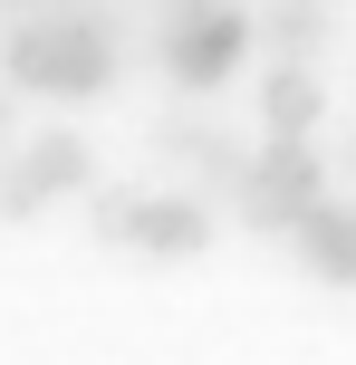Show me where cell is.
Masks as SVG:
<instances>
[{
	"mask_svg": "<svg viewBox=\"0 0 356 365\" xmlns=\"http://www.w3.org/2000/svg\"><path fill=\"white\" fill-rule=\"evenodd\" d=\"M260 115H270V135H308L318 125V77H308V58H280V68L260 77Z\"/></svg>",
	"mask_w": 356,
	"mask_h": 365,
	"instance_id": "obj_7",
	"label": "cell"
},
{
	"mask_svg": "<svg viewBox=\"0 0 356 365\" xmlns=\"http://www.w3.org/2000/svg\"><path fill=\"white\" fill-rule=\"evenodd\" d=\"M318 29H327L318 0H280V10H270V48H280V58H308V48H318Z\"/></svg>",
	"mask_w": 356,
	"mask_h": 365,
	"instance_id": "obj_8",
	"label": "cell"
},
{
	"mask_svg": "<svg viewBox=\"0 0 356 365\" xmlns=\"http://www.w3.org/2000/svg\"><path fill=\"white\" fill-rule=\"evenodd\" d=\"M10 77L39 87V96H96L116 77V38H106V19H87V10H49V19H29V29L10 38Z\"/></svg>",
	"mask_w": 356,
	"mask_h": 365,
	"instance_id": "obj_1",
	"label": "cell"
},
{
	"mask_svg": "<svg viewBox=\"0 0 356 365\" xmlns=\"http://www.w3.org/2000/svg\"><path fill=\"white\" fill-rule=\"evenodd\" d=\"M87 173H96V164H87V145H77V135H39V145L10 164V182H0V212H10V221H29L49 192H77Z\"/></svg>",
	"mask_w": 356,
	"mask_h": 365,
	"instance_id": "obj_5",
	"label": "cell"
},
{
	"mask_svg": "<svg viewBox=\"0 0 356 365\" xmlns=\"http://www.w3.org/2000/svg\"><path fill=\"white\" fill-rule=\"evenodd\" d=\"M241 48H250V19L231 10V0H173L164 68L183 77V87H222V77L241 68Z\"/></svg>",
	"mask_w": 356,
	"mask_h": 365,
	"instance_id": "obj_3",
	"label": "cell"
},
{
	"mask_svg": "<svg viewBox=\"0 0 356 365\" xmlns=\"http://www.w3.org/2000/svg\"><path fill=\"white\" fill-rule=\"evenodd\" d=\"M318 192H327V173H318V154H308V135H270V154H250L241 182H231L241 221L270 231V240H289V221H299Z\"/></svg>",
	"mask_w": 356,
	"mask_h": 365,
	"instance_id": "obj_2",
	"label": "cell"
},
{
	"mask_svg": "<svg viewBox=\"0 0 356 365\" xmlns=\"http://www.w3.org/2000/svg\"><path fill=\"white\" fill-rule=\"evenodd\" d=\"M289 250L308 259V269L318 279H337V289H356V212H337V202H308L299 221H289Z\"/></svg>",
	"mask_w": 356,
	"mask_h": 365,
	"instance_id": "obj_6",
	"label": "cell"
},
{
	"mask_svg": "<svg viewBox=\"0 0 356 365\" xmlns=\"http://www.w3.org/2000/svg\"><path fill=\"white\" fill-rule=\"evenodd\" d=\"M96 231H106V240H126V250H154V259H193V250H212V212H203V202L96 192Z\"/></svg>",
	"mask_w": 356,
	"mask_h": 365,
	"instance_id": "obj_4",
	"label": "cell"
}]
</instances>
